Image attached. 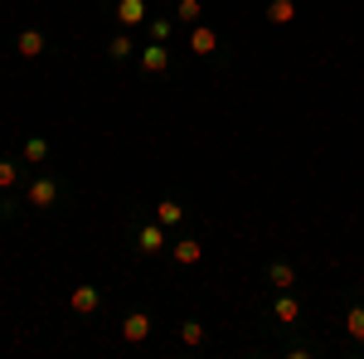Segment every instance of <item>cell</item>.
Returning <instances> with one entry per match:
<instances>
[{"instance_id": "1", "label": "cell", "mask_w": 364, "mask_h": 359, "mask_svg": "<svg viewBox=\"0 0 364 359\" xmlns=\"http://www.w3.org/2000/svg\"><path fill=\"white\" fill-rule=\"evenodd\" d=\"M132 243H136V252H146V257H156V252L170 243V228L161 219H151V223H136L132 228Z\"/></svg>"}, {"instance_id": "2", "label": "cell", "mask_w": 364, "mask_h": 359, "mask_svg": "<svg viewBox=\"0 0 364 359\" xmlns=\"http://www.w3.org/2000/svg\"><path fill=\"white\" fill-rule=\"evenodd\" d=\"M25 199H29V209H54L58 199H63V185H58L54 175H34L29 190H25Z\"/></svg>"}, {"instance_id": "3", "label": "cell", "mask_w": 364, "mask_h": 359, "mask_svg": "<svg viewBox=\"0 0 364 359\" xmlns=\"http://www.w3.org/2000/svg\"><path fill=\"white\" fill-rule=\"evenodd\" d=\"M15 54H20V58L49 54V34H44V29H20V34H15Z\"/></svg>"}, {"instance_id": "4", "label": "cell", "mask_w": 364, "mask_h": 359, "mask_svg": "<svg viewBox=\"0 0 364 359\" xmlns=\"http://www.w3.org/2000/svg\"><path fill=\"white\" fill-rule=\"evenodd\" d=\"M272 321H277V326H287V331H291V326H296V321H301V301H296V296H291V291H277V296H272Z\"/></svg>"}, {"instance_id": "5", "label": "cell", "mask_w": 364, "mask_h": 359, "mask_svg": "<svg viewBox=\"0 0 364 359\" xmlns=\"http://www.w3.org/2000/svg\"><path fill=\"white\" fill-rule=\"evenodd\" d=\"M136 58H141V68H146V73H170V44H161V39H151Z\"/></svg>"}, {"instance_id": "6", "label": "cell", "mask_w": 364, "mask_h": 359, "mask_svg": "<svg viewBox=\"0 0 364 359\" xmlns=\"http://www.w3.org/2000/svg\"><path fill=\"white\" fill-rule=\"evenodd\" d=\"M151 326H156V321H151V311H132V316L122 321V340H127V345H141V340L151 335Z\"/></svg>"}, {"instance_id": "7", "label": "cell", "mask_w": 364, "mask_h": 359, "mask_svg": "<svg viewBox=\"0 0 364 359\" xmlns=\"http://www.w3.org/2000/svg\"><path fill=\"white\" fill-rule=\"evenodd\" d=\"M117 25L122 29H136V25H146V15H151V10H146V0H117Z\"/></svg>"}, {"instance_id": "8", "label": "cell", "mask_w": 364, "mask_h": 359, "mask_svg": "<svg viewBox=\"0 0 364 359\" xmlns=\"http://www.w3.org/2000/svg\"><path fill=\"white\" fill-rule=\"evenodd\" d=\"M170 257H175L180 267H195L199 257H204V243H199V238H175V243H170Z\"/></svg>"}, {"instance_id": "9", "label": "cell", "mask_w": 364, "mask_h": 359, "mask_svg": "<svg viewBox=\"0 0 364 359\" xmlns=\"http://www.w3.org/2000/svg\"><path fill=\"white\" fill-rule=\"evenodd\" d=\"M68 306H73V316H92V311L102 306V291H97V286H73Z\"/></svg>"}, {"instance_id": "10", "label": "cell", "mask_w": 364, "mask_h": 359, "mask_svg": "<svg viewBox=\"0 0 364 359\" xmlns=\"http://www.w3.org/2000/svg\"><path fill=\"white\" fill-rule=\"evenodd\" d=\"M190 49L209 58V54H219L224 44H219V34H214V29H204V25H190Z\"/></svg>"}, {"instance_id": "11", "label": "cell", "mask_w": 364, "mask_h": 359, "mask_svg": "<svg viewBox=\"0 0 364 359\" xmlns=\"http://www.w3.org/2000/svg\"><path fill=\"white\" fill-rule=\"evenodd\" d=\"M49 151H54L49 136H29L25 151H20V166H44V161H49Z\"/></svg>"}, {"instance_id": "12", "label": "cell", "mask_w": 364, "mask_h": 359, "mask_svg": "<svg viewBox=\"0 0 364 359\" xmlns=\"http://www.w3.org/2000/svg\"><path fill=\"white\" fill-rule=\"evenodd\" d=\"M267 282H272L277 291H291V286H296V267L277 257V262H267Z\"/></svg>"}, {"instance_id": "13", "label": "cell", "mask_w": 364, "mask_h": 359, "mask_svg": "<svg viewBox=\"0 0 364 359\" xmlns=\"http://www.w3.org/2000/svg\"><path fill=\"white\" fill-rule=\"evenodd\" d=\"M132 54H141V49H136V44H132V34H127V29L107 39V58H112V63H127V58H132Z\"/></svg>"}, {"instance_id": "14", "label": "cell", "mask_w": 364, "mask_h": 359, "mask_svg": "<svg viewBox=\"0 0 364 359\" xmlns=\"http://www.w3.org/2000/svg\"><path fill=\"white\" fill-rule=\"evenodd\" d=\"M170 20H180V25H204V0H175V15Z\"/></svg>"}, {"instance_id": "15", "label": "cell", "mask_w": 364, "mask_h": 359, "mask_svg": "<svg viewBox=\"0 0 364 359\" xmlns=\"http://www.w3.org/2000/svg\"><path fill=\"white\" fill-rule=\"evenodd\" d=\"M267 25H291L296 20V0H267Z\"/></svg>"}, {"instance_id": "16", "label": "cell", "mask_w": 364, "mask_h": 359, "mask_svg": "<svg viewBox=\"0 0 364 359\" xmlns=\"http://www.w3.org/2000/svg\"><path fill=\"white\" fill-rule=\"evenodd\" d=\"M156 219L166 223V228H180V223H185V204H180V199H161V204H156Z\"/></svg>"}, {"instance_id": "17", "label": "cell", "mask_w": 364, "mask_h": 359, "mask_svg": "<svg viewBox=\"0 0 364 359\" xmlns=\"http://www.w3.org/2000/svg\"><path fill=\"white\" fill-rule=\"evenodd\" d=\"M345 335H350L355 345H364V306H360V301L345 311Z\"/></svg>"}, {"instance_id": "18", "label": "cell", "mask_w": 364, "mask_h": 359, "mask_svg": "<svg viewBox=\"0 0 364 359\" xmlns=\"http://www.w3.org/2000/svg\"><path fill=\"white\" fill-rule=\"evenodd\" d=\"M180 340H185L190 350H199V345L209 340V331H204V321H180Z\"/></svg>"}, {"instance_id": "19", "label": "cell", "mask_w": 364, "mask_h": 359, "mask_svg": "<svg viewBox=\"0 0 364 359\" xmlns=\"http://www.w3.org/2000/svg\"><path fill=\"white\" fill-rule=\"evenodd\" d=\"M170 29H175V25H170L166 15H156V20H146V34H151V39H161V44H170Z\"/></svg>"}, {"instance_id": "20", "label": "cell", "mask_w": 364, "mask_h": 359, "mask_svg": "<svg viewBox=\"0 0 364 359\" xmlns=\"http://www.w3.org/2000/svg\"><path fill=\"white\" fill-rule=\"evenodd\" d=\"M20 185V166L15 161H0V190H15Z\"/></svg>"}]
</instances>
